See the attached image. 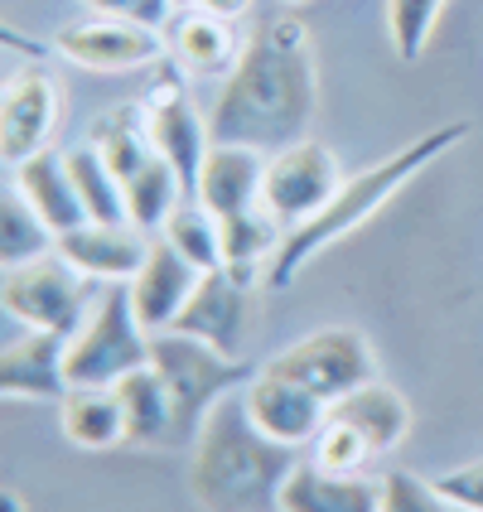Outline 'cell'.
<instances>
[{
  "mask_svg": "<svg viewBox=\"0 0 483 512\" xmlns=\"http://www.w3.org/2000/svg\"><path fill=\"white\" fill-rule=\"evenodd\" d=\"M150 368L165 377L174 406H179L184 445H194L203 416L228 397V392L247 387V382H252V372H256L252 363L228 358V353H218V348H208V343L189 339V334H179V329H160V334H150Z\"/></svg>",
  "mask_w": 483,
  "mask_h": 512,
  "instance_id": "cell-5",
  "label": "cell"
},
{
  "mask_svg": "<svg viewBox=\"0 0 483 512\" xmlns=\"http://www.w3.org/2000/svg\"><path fill=\"white\" fill-rule=\"evenodd\" d=\"M435 488L445 493V503L455 512H483V459H469V464H455L445 469Z\"/></svg>",
  "mask_w": 483,
  "mask_h": 512,
  "instance_id": "cell-32",
  "label": "cell"
},
{
  "mask_svg": "<svg viewBox=\"0 0 483 512\" xmlns=\"http://www.w3.org/2000/svg\"><path fill=\"white\" fill-rule=\"evenodd\" d=\"M329 416L358 430V435L372 445V455L397 450L401 440H406V430H411V406H406V397H401L397 387L377 382V377L363 382V387H353L348 397L334 401V406H329Z\"/></svg>",
  "mask_w": 483,
  "mask_h": 512,
  "instance_id": "cell-22",
  "label": "cell"
},
{
  "mask_svg": "<svg viewBox=\"0 0 483 512\" xmlns=\"http://www.w3.org/2000/svg\"><path fill=\"white\" fill-rule=\"evenodd\" d=\"M174 329L218 348V353H228V358H242L247 334H252V281L228 271V266L203 271L199 290L189 295V305L174 319Z\"/></svg>",
  "mask_w": 483,
  "mask_h": 512,
  "instance_id": "cell-11",
  "label": "cell"
},
{
  "mask_svg": "<svg viewBox=\"0 0 483 512\" xmlns=\"http://www.w3.org/2000/svg\"><path fill=\"white\" fill-rule=\"evenodd\" d=\"M116 397L126 411V445H184L179 430V406H174L165 377L150 368H136L116 382Z\"/></svg>",
  "mask_w": 483,
  "mask_h": 512,
  "instance_id": "cell-21",
  "label": "cell"
},
{
  "mask_svg": "<svg viewBox=\"0 0 483 512\" xmlns=\"http://www.w3.org/2000/svg\"><path fill=\"white\" fill-rule=\"evenodd\" d=\"M174 5H194V0H174Z\"/></svg>",
  "mask_w": 483,
  "mask_h": 512,
  "instance_id": "cell-35",
  "label": "cell"
},
{
  "mask_svg": "<svg viewBox=\"0 0 483 512\" xmlns=\"http://www.w3.org/2000/svg\"><path fill=\"white\" fill-rule=\"evenodd\" d=\"M382 512H455L445 503V493L435 488V479H416L411 469H392L382 479Z\"/></svg>",
  "mask_w": 483,
  "mask_h": 512,
  "instance_id": "cell-31",
  "label": "cell"
},
{
  "mask_svg": "<svg viewBox=\"0 0 483 512\" xmlns=\"http://www.w3.org/2000/svg\"><path fill=\"white\" fill-rule=\"evenodd\" d=\"M242 401H247V416H252L256 426L266 430L271 440L290 445V450L314 445V435L329 421V401L271 368L252 372V382L242 387Z\"/></svg>",
  "mask_w": 483,
  "mask_h": 512,
  "instance_id": "cell-13",
  "label": "cell"
},
{
  "mask_svg": "<svg viewBox=\"0 0 483 512\" xmlns=\"http://www.w3.org/2000/svg\"><path fill=\"white\" fill-rule=\"evenodd\" d=\"M339 189H343L339 155L324 141H314V136L266 155V194H261V203L285 232L300 228L305 218H314Z\"/></svg>",
  "mask_w": 483,
  "mask_h": 512,
  "instance_id": "cell-8",
  "label": "cell"
},
{
  "mask_svg": "<svg viewBox=\"0 0 483 512\" xmlns=\"http://www.w3.org/2000/svg\"><path fill=\"white\" fill-rule=\"evenodd\" d=\"M266 368L319 392L334 406L353 387L377 377V358H372V343L358 329H319V334H305L300 343H290L285 353H276Z\"/></svg>",
  "mask_w": 483,
  "mask_h": 512,
  "instance_id": "cell-9",
  "label": "cell"
},
{
  "mask_svg": "<svg viewBox=\"0 0 483 512\" xmlns=\"http://www.w3.org/2000/svg\"><path fill=\"white\" fill-rule=\"evenodd\" d=\"M440 10L445 0H387V29H392V49L401 63H416L426 54Z\"/></svg>",
  "mask_w": 483,
  "mask_h": 512,
  "instance_id": "cell-29",
  "label": "cell"
},
{
  "mask_svg": "<svg viewBox=\"0 0 483 512\" xmlns=\"http://www.w3.org/2000/svg\"><path fill=\"white\" fill-rule=\"evenodd\" d=\"M97 15H121V20H141L150 29H165L174 20V0H83Z\"/></svg>",
  "mask_w": 483,
  "mask_h": 512,
  "instance_id": "cell-33",
  "label": "cell"
},
{
  "mask_svg": "<svg viewBox=\"0 0 483 512\" xmlns=\"http://www.w3.org/2000/svg\"><path fill=\"white\" fill-rule=\"evenodd\" d=\"M121 189H126V213H131V223H136L141 232L165 228V218L189 199V194H184V179H179V170H174L165 155L145 160L141 170L131 174Z\"/></svg>",
  "mask_w": 483,
  "mask_h": 512,
  "instance_id": "cell-25",
  "label": "cell"
},
{
  "mask_svg": "<svg viewBox=\"0 0 483 512\" xmlns=\"http://www.w3.org/2000/svg\"><path fill=\"white\" fill-rule=\"evenodd\" d=\"M184 83H189L184 68L165 54L160 58L155 83L145 87L141 107H145V121H150V141H155V150L179 170L184 194L199 199V174H203L208 150H213V136H208V116H199V107L189 102Z\"/></svg>",
  "mask_w": 483,
  "mask_h": 512,
  "instance_id": "cell-7",
  "label": "cell"
},
{
  "mask_svg": "<svg viewBox=\"0 0 483 512\" xmlns=\"http://www.w3.org/2000/svg\"><path fill=\"white\" fill-rule=\"evenodd\" d=\"M165 49L184 68V78H228L247 39L237 34V20L213 15L203 5H179L165 25Z\"/></svg>",
  "mask_w": 483,
  "mask_h": 512,
  "instance_id": "cell-14",
  "label": "cell"
},
{
  "mask_svg": "<svg viewBox=\"0 0 483 512\" xmlns=\"http://www.w3.org/2000/svg\"><path fill=\"white\" fill-rule=\"evenodd\" d=\"M319 112V68L314 34L300 15H271L247 29V49L237 58L208 112L213 145H252L276 155L305 141Z\"/></svg>",
  "mask_w": 483,
  "mask_h": 512,
  "instance_id": "cell-1",
  "label": "cell"
},
{
  "mask_svg": "<svg viewBox=\"0 0 483 512\" xmlns=\"http://www.w3.org/2000/svg\"><path fill=\"white\" fill-rule=\"evenodd\" d=\"M68 334L29 329L0 348V397L5 401H63L68 397Z\"/></svg>",
  "mask_w": 483,
  "mask_h": 512,
  "instance_id": "cell-15",
  "label": "cell"
},
{
  "mask_svg": "<svg viewBox=\"0 0 483 512\" xmlns=\"http://www.w3.org/2000/svg\"><path fill=\"white\" fill-rule=\"evenodd\" d=\"M58 430L78 450L126 445V411L116 387H68V397L58 401Z\"/></svg>",
  "mask_w": 483,
  "mask_h": 512,
  "instance_id": "cell-23",
  "label": "cell"
},
{
  "mask_svg": "<svg viewBox=\"0 0 483 512\" xmlns=\"http://www.w3.org/2000/svg\"><path fill=\"white\" fill-rule=\"evenodd\" d=\"M314 455L310 464H319V469H329V474H363V464L372 459V445L358 435L353 426H343V421H324V430L314 435L310 445Z\"/></svg>",
  "mask_w": 483,
  "mask_h": 512,
  "instance_id": "cell-30",
  "label": "cell"
},
{
  "mask_svg": "<svg viewBox=\"0 0 483 512\" xmlns=\"http://www.w3.org/2000/svg\"><path fill=\"white\" fill-rule=\"evenodd\" d=\"M102 285L87 281L83 271H73L58 252L25 261V266H5L0 276V305L15 314L29 329H54V334H73L87 319L92 300Z\"/></svg>",
  "mask_w": 483,
  "mask_h": 512,
  "instance_id": "cell-6",
  "label": "cell"
},
{
  "mask_svg": "<svg viewBox=\"0 0 483 512\" xmlns=\"http://www.w3.org/2000/svg\"><path fill=\"white\" fill-rule=\"evenodd\" d=\"M58 256L97 285L136 281L150 256V237L136 223H83L58 237Z\"/></svg>",
  "mask_w": 483,
  "mask_h": 512,
  "instance_id": "cell-16",
  "label": "cell"
},
{
  "mask_svg": "<svg viewBox=\"0 0 483 512\" xmlns=\"http://www.w3.org/2000/svg\"><path fill=\"white\" fill-rule=\"evenodd\" d=\"M266 194V155L252 145H213L199 174V203L218 218L256 208Z\"/></svg>",
  "mask_w": 483,
  "mask_h": 512,
  "instance_id": "cell-18",
  "label": "cell"
},
{
  "mask_svg": "<svg viewBox=\"0 0 483 512\" xmlns=\"http://www.w3.org/2000/svg\"><path fill=\"white\" fill-rule=\"evenodd\" d=\"M285 5H305V0H285Z\"/></svg>",
  "mask_w": 483,
  "mask_h": 512,
  "instance_id": "cell-36",
  "label": "cell"
},
{
  "mask_svg": "<svg viewBox=\"0 0 483 512\" xmlns=\"http://www.w3.org/2000/svg\"><path fill=\"white\" fill-rule=\"evenodd\" d=\"M68 387H116L150 363V329L131 305V285L112 281L97 290L87 319L68 334Z\"/></svg>",
  "mask_w": 483,
  "mask_h": 512,
  "instance_id": "cell-4",
  "label": "cell"
},
{
  "mask_svg": "<svg viewBox=\"0 0 483 512\" xmlns=\"http://www.w3.org/2000/svg\"><path fill=\"white\" fill-rule=\"evenodd\" d=\"M63 160H68V170H73L78 199H83V208H87V223H131L126 189H121V179H116V170L102 160L97 145H78V150H68Z\"/></svg>",
  "mask_w": 483,
  "mask_h": 512,
  "instance_id": "cell-26",
  "label": "cell"
},
{
  "mask_svg": "<svg viewBox=\"0 0 483 512\" xmlns=\"http://www.w3.org/2000/svg\"><path fill=\"white\" fill-rule=\"evenodd\" d=\"M160 237L170 242L184 261H194L199 271H218L223 266V218L213 208H203L199 199H184L165 218Z\"/></svg>",
  "mask_w": 483,
  "mask_h": 512,
  "instance_id": "cell-27",
  "label": "cell"
},
{
  "mask_svg": "<svg viewBox=\"0 0 483 512\" xmlns=\"http://www.w3.org/2000/svg\"><path fill=\"white\" fill-rule=\"evenodd\" d=\"M58 112H63V92L44 68L15 73L5 87V102H0V160L15 170L29 155L49 150Z\"/></svg>",
  "mask_w": 483,
  "mask_h": 512,
  "instance_id": "cell-12",
  "label": "cell"
},
{
  "mask_svg": "<svg viewBox=\"0 0 483 512\" xmlns=\"http://www.w3.org/2000/svg\"><path fill=\"white\" fill-rule=\"evenodd\" d=\"M54 49L68 63L87 68V73H131V68H150V63H160L170 54L165 29H150L141 20H121V15L63 25L54 34Z\"/></svg>",
  "mask_w": 483,
  "mask_h": 512,
  "instance_id": "cell-10",
  "label": "cell"
},
{
  "mask_svg": "<svg viewBox=\"0 0 483 512\" xmlns=\"http://www.w3.org/2000/svg\"><path fill=\"white\" fill-rule=\"evenodd\" d=\"M194 5H203V10H213V15H228V20H242L252 0H194Z\"/></svg>",
  "mask_w": 483,
  "mask_h": 512,
  "instance_id": "cell-34",
  "label": "cell"
},
{
  "mask_svg": "<svg viewBox=\"0 0 483 512\" xmlns=\"http://www.w3.org/2000/svg\"><path fill=\"white\" fill-rule=\"evenodd\" d=\"M276 512H382V479L329 474L319 464H295Z\"/></svg>",
  "mask_w": 483,
  "mask_h": 512,
  "instance_id": "cell-20",
  "label": "cell"
},
{
  "mask_svg": "<svg viewBox=\"0 0 483 512\" xmlns=\"http://www.w3.org/2000/svg\"><path fill=\"white\" fill-rule=\"evenodd\" d=\"M281 242L285 228L266 213V203L223 218V266L247 276V281H256V276L266 281V266H271V256L281 252Z\"/></svg>",
  "mask_w": 483,
  "mask_h": 512,
  "instance_id": "cell-24",
  "label": "cell"
},
{
  "mask_svg": "<svg viewBox=\"0 0 483 512\" xmlns=\"http://www.w3.org/2000/svg\"><path fill=\"white\" fill-rule=\"evenodd\" d=\"M199 281H203V271L194 261H184L165 237H150V256H145V266L136 271V281H126V285H131V305L141 314V324L150 334H160V329H174V319L184 314V305L199 290Z\"/></svg>",
  "mask_w": 483,
  "mask_h": 512,
  "instance_id": "cell-17",
  "label": "cell"
},
{
  "mask_svg": "<svg viewBox=\"0 0 483 512\" xmlns=\"http://www.w3.org/2000/svg\"><path fill=\"white\" fill-rule=\"evenodd\" d=\"M469 131H474L469 121H445V126H435L426 136H416L411 145H401L397 155L377 160V165H368V170L353 174V179H343V189L324 203L314 218H305L300 228L285 232L281 252L271 256V266H266V285H271V290H285L324 247H334V242H343L348 232H358L363 223H372L416 174L430 170L440 155H450Z\"/></svg>",
  "mask_w": 483,
  "mask_h": 512,
  "instance_id": "cell-3",
  "label": "cell"
},
{
  "mask_svg": "<svg viewBox=\"0 0 483 512\" xmlns=\"http://www.w3.org/2000/svg\"><path fill=\"white\" fill-rule=\"evenodd\" d=\"M49 252H58V232L10 189L0 203V266H25Z\"/></svg>",
  "mask_w": 483,
  "mask_h": 512,
  "instance_id": "cell-28",
  "label": "cell"
},
{
  "mask_svg": "<svg viewBox=\"0 0 483 512\" xmlns=\"http://www.w3.org/2000/svg\"><path fill=\"white\" fill-rule=\"evenodd\" d=\"M295 474V450L247 416L242 387L228 392L189 445V493L203 512H271Z\"/></svg>",
  "mask_w": 483,
  "mask_h": 512,
  "instance_id": "cell-2",
  "label": "cell"
},
{
  "mask_svg": "<svg viewBox=\"0 0 483 512\" xmlns=\"http://www.w3.org/2000/svg\"><path fill=\"white\" fill-rule=\"evenodd\" d=\"M10 189H15L58 237L87 223V208H83V199H78V184H73V170H68L63 155H49V150L29 155L25 165H15Z\"/></svg>",
  "mask_w": 483,
  "mask_h": 512,
  "instance_id": "cell-19",
  "label": "cell"
}]
</instances>
